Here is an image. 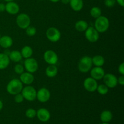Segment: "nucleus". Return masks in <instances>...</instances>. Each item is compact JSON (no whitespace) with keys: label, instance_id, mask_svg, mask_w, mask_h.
<instances>
[{"label":"nucleus","instance_id":"nucleus-25","mask_svg":"<svg viewBox=\"0 0 124 124\" xmlns=\"http://www.w3.org/2000/svg\"><path fill=\"white\" fill-rule=\"evenodd\" d=\"M75 29L78 31H85L88 27V23L84 20H79L75 24Z\"/></svg>","mask_w":124,"mask_h":124},{"label":"nucleus","instance_id":"nucleus-41","mask_svg":"<svg viewBox=\"0 0 124 124\" xmlns=\"http://www.w3.org/2000/svg\"><path fill=\"white\" fill-rule=\"evenodd\" d=\"M101 124H109L108 123H105V122H102V123Z\"/></svg>","mask_w":124,"mask_h":124},{"label":"nucleus","instance_id":"nucleus-3","mask_svg":"<svg viewBox=\"0 0 124 124\" xmlns=\"http://www.w3.org/2000/svg\"><path fill=\"white\" fill-rule=\"evenodd\" d=\"M92 65L93 63H92V58L88 56H85L79 60L78 64V69L81 73H85L88 72L92 69Z\"/></svg>","mask_w":124,"mask_h":124},{"label":"nucleus","instance_id":"nucleus-30","mask_svg":"<svg viewBox=\"0 0 124 124\" xmlns=\"http://www.w3.org/2000/svg\"><path fill=\"white\" fill-rule=\"evenodd\" d=\"M14 71L16 74L21 75V74H22L24 71V67L22 65H21V64H16V65L15 66Z\"/></svg>","mask_w":124,"mask_h":124},{"label":"nucleus","instance_id":"nucleus-39","mask_svg":"<svg viewBox=\"0 0 124 124\" xmlns=\"http://www.w3.org/2000/svg\"><path fill=\"white\" fill-rule=\"evenodd\" d=\"M49 1H50L51 2H59L60 0H49Z\"/></svg>","mask_w":124,"mask_h":124},{"label":"nucleus","instance_id":"nucleus-31","mask_svg":"<svg viewBox=\"0 0 124 124\" xmlns=\"http://www.w3.org/2000/svg\"><path fill=\"white\" fill-rule=\"evenodd\" d=\"M14 100L15 102L18 103V104H20V103L23 102L24 101V98L23 97V94H21V93H19L15 95Z\"/></svg>","mask_w":124,"mask_h":124},{"label":"nucleus","instance_id":"nucleus-8","mask_svg":"<svg viewBox=\"0 0 124 124\" xmlns=\"http://www.w3.org/2000/svg\"><path fill=\"white\" fill-rule=\"evenodd\" d=\"M24 67L27 71L31 73L36 72L38 69V63L37 61L33 58L25 59L24 62Z\"/></svg>","mask_w":124,"mask_h":124},{"label":"nucleus","instance_id":"nucleus-7","mask_svg":"<svg viewBox=\"0 0 124 124\" xmlns=\"http://www.w3.org/2000/svg\"><path fill=\"white\" fill-rule=\"evenodd\" d=\"M85 36L89 42L93 43L97 42L99 39V33L93 27H88L85 31Z\"/></svg>","mask_w":124,"mask_h":124},{"label":"nucleus","instance_id":"nucleus-24","mask_svg":"<svg viewBox=\"0 0 124 124\" xmlns=\"http://www.w3.org/2000/svg\"><path fill=\"white\" fill-rule=\"evenodd\" d=\"M33 49L31 47L29 46H25L23 47L21 51V53L23 56V58H31V56L33 54Z\"/></svg>","mask_w":124,"mask_h":124},{"label":"nucleus","instance_id":"nucleus-14","mask_svg":"<svg viewBox=\"0 0 124 124\" xmlns=\"http://www.w3.org/2000/svg\"><path fill=\"white\" fill-rule=\"evenodd\" d=\"M91 77L95 80L102 79L105 75V70L102 67H94L90 71Z\"/></svg>","mask_w":124,"mask_h":124},{"label":"nucleus","instance_id":"nucleus-20","mask_svg":"<svg viewBox=\"0 0 124 124\" xmlns=\"http://www.w3.org/2000/svg\"><path fill=\"white\" fill-rule=\"evenodd\" d=\"M58 72V69L55 65H49L46 69V74L48 78L55 77Z\"/></svg>","mask_w":124,"mask_h":124},{"label":"nucleus","instance_id":"nucleus-36","mask_svg":"<svg viewBox=\"0 0 124 124\" xmlns=\"http://www.w3.org/2000/svg\"><path fill=\"white\" fill-rule=\"evenodd\" d=\"M116 2H117L121 7L124 6V0H116Z\"/></svg>","mask_w":124,"mask_h":124},{"label":"nucleus","instance_id":"nucleus-1","mask_svg":"<svg viewBox=\"0 0 124 124\" xmlns=\"http://www.w3.org/2000/svg\"><path fill=\"white\" fill-rule=\"evenodd\" d=\"M23 88V84L18 79L10 80L7 85V92L12 95H15L21 92Z\"/></svg>","mask_w":124,"mask_h":124},{"label":"nucleus","instance_id":"nucleus-9","mask_svg":"<svg viewBox=\"0 0 124 124\" xmlns=\"http://www.w3.org/2000/svg\"><path fill=\"white\" fill-rule=\"evenodd\" d=\"M44 59L49 65H56L58 61V54L52 50H48L45 52L44 54Z\"/></svg>","mask_w":124,"mask_h":124},{"label":"nucleus","instance_id":"nucleus-35","mask_svg":"<svg viewBox=\"0 0 124 124\" xmlns=\"http://www.w3.org/2000/svg\"><path fill=\"white\" fill-rule=\"evenodd\" d=\"M6 10V5L3 3H0V12H2Z\"/></svg>","mask_w":124,"mask_h":124},{"label":"nucleus","instance_id":"nucleus-34","mask_svg":"<svg viewBox=\"0 0 124 124\" xmlns=\"http://www.w3.org/2000/svg\"><path fill=\"white\" fill-rule=\"evenodd\" d=\"M117 83L123 86L124 85V76L121 75L119 77L117 78Z\"/></svg>","mask_w":124,"mask_h":124},{"label":"nucleus","instance_id":"nucleus-42","mask_svg":"<svg viewBox=\"0 0 124 124\" xmlns=\"http://www.w3.org/2000/svg\"><path fill=\"white\" fill-rule=\"evenodd\" d=\"M1 34H0V38H1Z\"/></svg>","mask_w":124,"mask_h":124},{"label":"nucleus","instance_id":"nucleus-13","mask_svg":"<svg viewBox=\"0 0 124 124\" xmlns=\"http://www.w3.org/2000/svg\"><path fill=\"white\" fill-rule=\"evenodd\" d=\"M36 116L41 122H46L50 119V113L47 109L44 108H39L36 111Z\"/></svg>","mask_w":124,"mask_h":124},{"label":"nucleus","instance_id":"nucleus-43","mask_svg":"<svg viewBox=\"0 0 124 124\" xmlns=\"http://www.w3.org/2000/svg\"><path fill=\"white\" fill-rule=\"evenodd\" d=\"M39 1H44V0H39Z\"/></svg>","mask_w":124,"mask_h":124},{"label":"nucleus","instance_id":"nucleus-32","mask_svg":"<svg viewBox=\"0 0 124 124\" xmlns=\"http://www.w3.org/2000/svg\"><path fill=\"white\" fill-rule=\"evenodd\" d=\"M116 0H105L104 1V4L107 7L111 8L113 7L116 4Z\"/></svg>","mask_w":124,"mask_h":124},{"label":"nucleus","instance_id":"nucleus-12","mask_svg":"<svg viewBox=\"0 0 124 124\" xmlns=\"http://www.w3.org/2000/svg\"><path fill=\"white\" fill-rule=\"evenodd\" d=\"M50 96L51 94L50 91L44 87L40 88L36 93V99L41 103L47 102L50 99Z\"/></svg>","mask_w":124,"mask_h":124},{"label":"nucleus","instance_id":"nucleus-5","mask_svg":"<svg viewBox=\"0 0 124 124\" xmlns=\"http://www.w3.org/2000/svg\"><path fill=\"white\" fill-rule=\"evenodd\" d=\"M47 38L52 42H56L60 40L61 33L57 28L51 27L46 31Z\"/></svg>","mask_w":124,"mask_h":124},{"label":"nucleus","instance_id":"nucleus-18","mask_svg":"<svg viewBox=\"0 0 124 124\" xmlns=\"http://www.w3.org/2000/svg\"><path fill=\"white\" fill-rule=\"evenodd\" d=\"M69 4L72 10L75 12L81 11L84 7L83 0H70Z\"/></svg>","mask_w":124,"mask_h":124},{"label":"nucleus","instance_id":"nucleus-17","mask_svg":"<svg viewBox=\"0 0 124 124\" xmlns=\"http://www.w3.org/2000/svg\"><path fill=\"white\" fill-rule=\"evenodd\" d=\"M13 45V39L12 38L7 35L1 36L0 38V46L2 48L7 49Z\"/></svg>","mask_w":124,"mask_h":124},{"label":"nucleus","instance_id":"nucleus-21","mask_svg":"<svg viewBox=\"0 0 124 124\" xmlns=\"http://www.w3.org/2000/svg\"><path fill=\"white\" fill-rule=\"evenodd\" d=\"M113 114L109 110H104L100 115V119L102 122L108 123L112 120Z\"/></svg>","mask_w":124,"mask_h":124},{"label":"nucleus","instance_id":"nucleus-29","mask_svg":"<svg viewBox=\"0 0 124 124\" xmlns=\"http://www.w3.org/2000/svg\"><path fill=\"white\" fill-rule=\"evenodd\" d=\"M25 116L29 119H33L36 116V111L33 108H29L25 111Z\"/></svg>","mask_w":124,"mask_h":124},{"label":"nucleus","instance_id":"nucleus-23","mask_svg":"<svg viewBox=\"0 0 124 124\" xmlns=\"http://www.w3.org/2000/svg\"><path fill=\"white\" fill-rule=\"evenodd\" d=\"M93 65L95 67H102L105 64V59L101 55H96L92 58Z\"/></svg>","mask_w":124,"mask_h":124},{"label":"nucleus","instance_id":"nucleus-11","mask_svg":"<svg viewBox=\"0 0 124 124\" xmlns=\"http://www.w3.org/2000/svg\"><path fill=\"white\" fill-rule=\"evenodd\" d=\"M84 87L85 89L88 92L93 93L96 91L97 87H98V82L96 80L93 79V78L89 77L86 78L84 80L83 83Z\"/></svg>","mask_w":124,"mask_h":124},{"label":"nucleus","instance_id":"nucleus-2","mask_svg":"<svg viewBox=\"0 0 124 124\" xmlns=\"http://www.w3.org/2000/svg\"><path fill=\"white\" fill-rule=\"evenodd\" d=\"M110 27V21L107 17L100 16L96 18L94 23V28L99 33H104Z\"/></svg>","mask_w":124,"mask_h":124},{"label":"nucleus","instance_id":"nucleus-15","mask_svg":"<svg viewBox=\"0 0 124 124\" xmlns=\"http://www.w3.org/2000/svg\"><path fill=\"white\" fill-rule=\"evenodd\" d=\"M19 80L23 84L29 85L33 82L35 78H34V76L32 73L28 72V71L27 72L24 71L23 73L20 75Z\"/></svg>","mask_w":124,"mask_h":124},{"label":"nucleus","instance_id":"nucleus-38","mask_svg":"<svg viewBox=\"0 0 124 124\" xmlns=\"http://www.w3.org/2000/svg\"><path fill=\"white\" fill-rule=\"evenodd\" d=\"M2 108H3V102L0 100V111L2 110Z\"/></svg>","mask_w":124,"mask_h":124},{"label":"nucleus","instance_id":"nucleus-22","mask_svg":"<svg viewBox=\"0 0 124 124\" xmlns=\"http://www.w3.org/2000/svg\"><path fill=\"white\" fill-rule=\"evenodd\" d=\"M8 58L10 61H12L15 62H18L21 61L23 56H22L21 52L18 50H13L10 52L8 55Z\"/></svg>","mask_w":124,"mask_h":124},{"label":"nucleus","instance_id":"nucleus-4","mask_svg":"<svg viewBox=\"0 0 124 124\" xmlns=\"http://www.w3.org/2000/svg\"><path fill=\"white\" fill-rule=\"evenodd\" d=\"M21 93L23 94L24 99L28 101H34L36 99L37 91L33 87L31 86L30 85L23 87Z\"/></svg>","mask_w":124,"mask_h":124},{"label":"nucleus","instance_id":"nucleus-19","mask_svg":"<svg viewBox=\"0 0 124 124\" xmlns=\"http://www.w3.org/2000/svg\"><path fill=\"white\" fill-rule=\"evenodd\" d=\"M10 60L8 56L4 53H0V70H4L8 67L10 64Z\"/></svg>","mask_w":124,"mask_h":124},{"label":"nucleus","instance_id":"nucleus-37","mask_svg":"<svg viewBox=\"0 0 124 124\" xmlns=\"http://www.w3.org/2000/svg\"><path fill=\"white\" fill-rule=\"evenodd\" d=\"M61 1V2H62L64 4H69V2H70V0H60Z\"/></svg>","mask_w":124,"mask_h":124},{"label":"nucleus","instance_id":"nucleus-16","mask_svg":"<svg viewBox=\"0 0 124 124\" xmlns=\"http://www.w3.org/2000/svg\"><path fill=\"white\" fill-rule=\"evenodd\" d=\"M6 11L10 15H16L19 12V6L14 1L7 2L6 4Z\"/></svg>","mask_w":124,"mask_h":124},{"label":"nucleus","instance_id":"nucleus-28","mask_svg":"<svg viewBox=\"0 0 124 124\" xmlns=\"http://www.w3.org/2000/svg\"><path fill=\"white\" fill-rule=\"evenodd\" d=\"M25 33L29 36H33L36 33V29L35 27L29 25L27 28L25 29Z\"/></svg>","mask_w":124,"mask_h":124},{"label":"nucleus","instance_id":"nucleus-33","mask_svg":"<svg viewBox=\"0 0 124 124\" xmlns=\"http://www.w3.org/2000/svg\"><path fill=\"white\" fill-rule=\"evenodd\" d=\"M118 71L119 73L121 74V75H124V63L122 62L118 67Z\"/></svg>","mask_w":124,"mask_h":124},{"label":"nucleus","instance_id":"nucleus-26","mask_svg":"<svg viewBox=\"0 0 124 124\" xmlns=\"http://www.w3.org/2000/svg\"><path fill=\"white\" fill-rule=\"evenodd\" d=\"M90 15L93 18H98L102 15L101 9L99 7H93L90 10Z\"/></svg>","mask_w":124,"mask_h":124},{"label":"nucleus","instance_id":"nucleus-6","mask_svg":"<svg viewBox=\"0 0 124 124\" xmlns=\"http://www.w3.org/2000/svg\"><path fill=\"white\" fill-rule=\"evenodd\" d=\"M30 18L26 13H20L18 15L16 19L17 25L22 29H25L30 25Z\"/></svg>","mask_w":124,"mask_h":124},{"label":"nucleus","instance_id":"nucleus-10","mask_svg":"<svg viewBox=\"0 0 124 124\" xmlns=\"http://www.w3.org/2000/svg\"><path fill=\"white\" fill-rule=\"evenodd\" d=\"M104 84L110 88H113L117 86V78L112 73H107L103 77Z\"/></svg>","mask_w":124,"mask_h":124},{"label":"nucleus","instance_id":"nucleus-27","mask_svg":"<svg viewBox=\"0 0 124 124\" xmlns=\"http://www.w3.org/2000/svg\"><path fill=\"white\" fill-rule=\"evenodd\" d=\"M96 90L98 92V93H99L100 94L105 95V94H107L108 92L109 88L105 84H101L98 85Z\"/></svg>","mask_w":124,"mask_h":124},{"label":"nucleus","instance_id":"nucleus-40","mask_svg":"<svg viewBox=\"0 0 124 124\" xmlns=\"http://www.w3.org/2000/svg\"><path fill=\"white\" fill-rule=\"evenodd\" d=\"M4 1L6 2H10V1H13V0H4Z\"/></svg>","mask_w":124,"mask_h":124}]
</instances>
